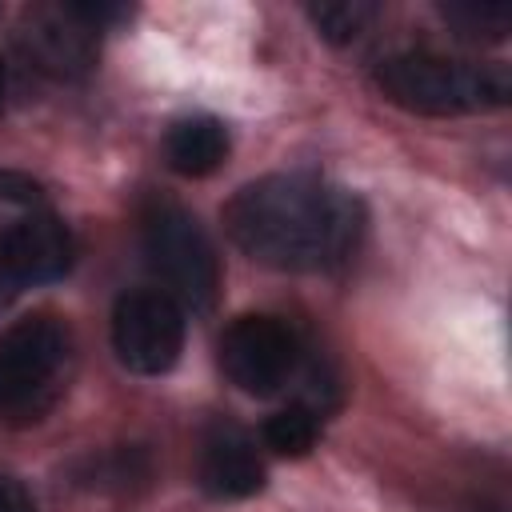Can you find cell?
Wrapping results in <instances>:
<instances>
[{"label": "cell", "instance_id": "obj_1", "mask_svg": "<svg viewBox=\"0 0 512 512\" xmlns=\"http://www.w3.org/2000/svg\"><path fill=\"white\" fill-rule=\"evenodd\" d=\"M224 228L244 256L276 272H328L344 264L360 240V200L308 172H276L244 184Z\"/></svg>", "mask_w": 512, "mask_h": 512}, {"label": "cell", "instance_id": "obj_2", "mask_svg": "<svg viewBox=\"0 0 512 512\" xmlns=\"http://www.w3.org/2000/svg\"><path fill=\"white\" fill-rule=\"evenodd\" d=\"M376 88L420 116H460L504 108L512 76L500 64H468L436 52H392L376 64Z\"/></svg>", "mask_w": 512, "mask_h": 512}, {"label": "cell", "instance_id": "obj_3", "mask_svg": "<svg viewBox=\"0 0 512 512\" xmlns=\"http://www.w3.org/2000/svg\"><path fill=\"white\" fill-rule=\"evenodd\" d=\"M144 256L160 276L164 292L192 312H208L220 292V260L196 216H188L172 200H148L140 216Z\"/></svg>", "mask_w": 512, "mask_h": 512}, {"label": "cell", "instance_id": "obj_4", "mask_svg": "<svg viewBox=\"0 0 512 512\" xmlns=\"http://www.w3.org/2000/svg\"><path fill=\"white\" fill-rule=\"evenodd\" d=\"M112 348L136 376L168 372L184 352V308L160 288L124 292L112 308Z\"/></svg>", "mask_w": 512, "mask_h": 512}, {"label": "cell", "instance_id": "obj_5", "mask_svg": "<svg viewBox=\"0 0 512 512\" xmlns=\"http://www.w3.org/2000/svg\"><path fill=\"white\" fill-rule=\"evenodd\" d=\"M220 368L240 392L268 396L296 368V336L276 316H236L220 336Z\"/></svg>", "mask_w": 512, "mask_h": 512}, {"label": "cell", "instance_id": "obj_6", "mask_svg": "<svg viewBox=\"0 0 512 512\" xmlns=\"http://www.w3.org/2000/svg\"><path fill=\"white\" fill-rule=\"evenodd\" d=\"M68 352V336L48 316L16 320L0 332V408L32 404L48 380L60 372Z\"/></svg>", "mask_w": 512, "mask_h": 512}, {"label": "cell", "instance_id": "obj_7", "mask_svg": "<svg viewBox=\"0 0 512 512\" xmlns=\"http://www.w3.org/2000/svg\"><path fill=\"white\" fill-rule=\"evenodd\" d=\"M72 268V236L52 212H32L0 236V272L12 288L48 284Z\"/></svg>", "mask_w": 512, "mask_h": 512}, {"label": "cell", "instance_id": "obj_8", "mask_svg": "<svg viewBox=\"0 0 512 512\" xmlns=\"http://www.w3.org/2000/svg\"><path fill=\"white\" fill-rule=\"evenodd\" d=\"M200 484L216 500H244L264 488V464L240 428H212L200 448Z\"/></svg>", "mask_w": 512, "mask_h": 512}, {"label": "cell", "instance_id": "obj_9", "mask_svg": "<svg viewBox=\"0 0 512 512\" xmlns=\"http://www.w3.org/2000/svg\"><path fill=\"white\" fill-rule=\"evenodd\" d=\"M24 52L36 60V68L52 76H80L92 64V48L84 40V28L76 20L60 16H36L24 28Z\"/></svg>", "mask_w": 512, "mask_h": 512}, {"label": "cell", "instance_id": "obj_10", "mask_svg": "<svg viewBox=\"0 0 512 512\" xmlns=\"http://www.w3.org/2000/svg\"><path fill=\"white\" fill-rule=\"evenodd\" d=\"M164 156L180 176H208L228 156V128L216 116H184L168 128Z\"/></svg>", "mask_w": 512, "mask_h": 512}, {"label": "cell", "instance_id": "obj_11", "mask_svg": "<svg viewBox=\"0 0 512 512\" xmlns=\"http://www.w3.org/2000/svg\"><path fill=\"white\" fill-rule=\"evenodd\" d=\"M320 436V420L304 404H288L264 420V444L276 456H308Z\"/></svg>", "mask_w": 512, "mask_h": 512}, {"label": "cell", "instance_id": "obj_12", "mask_svg": "<svg viewBox=\"0 0 512 512\" xmlns=\"http://www.w3.org/2000/svg\"><path fill=\"white\" fill-rule=\"evenodd\" d=\"M308 16H312V24H316V32H320L324 40L348 44V40H356V36L372 24L376 8L364 4V0H324V4H312Z\"/></svg>", "mask_w": 512, "mask_h": 512}, {"label": "cell", "instance_id": "obj_13", "mask_svg": "<svg viewBox=\"0 0 512 512\" xmlns=\"http://www.w3.org/2000/svg\"><path fill=\"white\" fill-rule=\"evenodd\" d=\"M444 16L460 28V36H472V40H500L512 24L508 4H448Z\"/></svg>", "mask_w": 512, "mask_h": 512}, {"label": "cell", "instance_id": "obj_14", "mask_svg": "<svg viewBox=\"0 0 512 512\" xmlns=\"http://www.w3.org/2000/svg\"><path fill=\"white\" fill-rule=\"evenodd\" d=\"M40 184L24 172H12V168H0V200H12V204H40Z\"/></svg>", "mask_w": 512, "mask_h": 512}, {"label": "cell", "instance_id": "obj_15", "mask_svg": "<svg viewBox=\"0 0 512 512\" xmlns=\"http://www.w3.org/2000/svg\"><path fill=\"white\" fill-rule=\"evenodd\" d=\"M0 512H36V508H32V500L24 496L20 484L0 480Z\"/></svg>", "mask_w": 512, "mask_h": 512}, {"label": "cell", "instance_id": "obj_16", "mask_svg": "<svg viewBox=\"0 0 512 512\" xmlns=\"http://www.w3.org/2000/svg\"><path fill=\"white\" fill-rule=\"evenodd\" d=\"M0 100H4V64H0Z\"/></svg>", "mask_w": 512, "mask_h": 512}]
</instances>
